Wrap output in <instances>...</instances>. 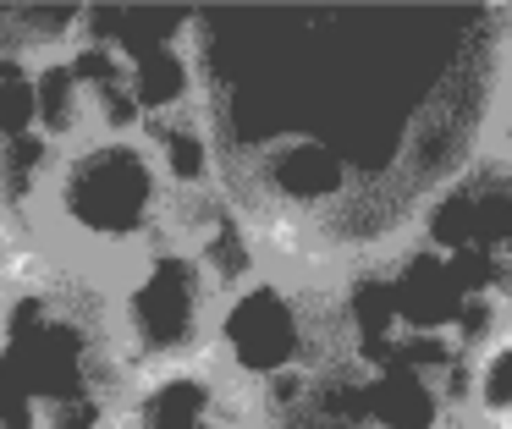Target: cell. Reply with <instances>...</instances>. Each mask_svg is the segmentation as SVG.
<instances>
[{"label":"cell","instance_id":"6da1fadb","mask_svg":"<svg viewBox=\"0 0 512 429\" xmlns=\"http://www.w3.org/2000/svg\"><path fill=\"white\" fill-rule=\"evenodd\" d=\"M39 215L50 220L56 242H67V253L127 264L133 253L166 237L171 193L138 132L133 138L89 132V138L56 149Z\"/></svg>","mask_w":512,"mask_h":429},{"label":"cell","instance_id":"7a4b0ae2","mask_svg":"<svg viewBox=\"0 0 512 429\" xmlns=\"http://www.w3.org/2000/svg\"><path fill=\"white\" fill-rule=\"evenodd\" d=\"M342 308L303 275L259 270L221 292L210 319V363L226 385L259 396L287 374H320L342 358Z\"/></svg>","mask_w":512,"mask_h":429},{"label":"cell","instance_id":"3957f363","mask_svg":"<svg viewBox=\"0 0 512 429\" xmlns=\"http://www.w3.org/2000/svg\"><path fill=\"white\" fill-rule=\"evenodd\" d=\"M210 270L199 253L160 237L155 248L133 253L111 286V341L127 369H166V363L210 358V319H215Z\"/></svg>","mask_w":512,"mask_h":429},{"label":"cell","instance_id":"277c9868","mask_svg":"<svg viewBox=\"0 0 512 429\" xmlns=\"http://www.w3.org/2000/svg\"><path fill=\"white\" fill-rule=\"evenodd\" d=\"M138 138L149 143L155 171H160V182H166L171 198L215 193V182H221V160H215V132H210V121H204L199 105L144 121Z\"/></svg>","mask_w":512,"mask_h":429},{"label":"cell","instance_id":"5b68a950","mask_svg":"<svg viewBox=\"0 0 512 429\" xmlns=\"http://www.w3.org/2000/svg\"><path fill=\"white\" fill-rule=\"evenodd\" d=\"M34 132L50 149H67V143L89 138V99H83V83L72 72L67 50L34 61Z\"/></svg>","mask_w":512,"mask_h":429},{"label":"cell","instance_id":"8992f818","mask_svg":"<svg viewBox=\"0 0 512 429\" xmlns=\"http://www.w3.org/2000/svg\"><path fill=\"white\" fill-rule=\"evenodd\" d=\"M34 132V61L0 55V149Z\"/></svg>","mask_w":512,"mask_h":429},{"label":"cell","instance_id":"52a82bcc","mask_svg":"<svg viewBox=\"0 0 512 429\" xmlns=\"http://www.w3.org/2000/svg\"><path fill=\"white\" fill-rule=\"evenodd\" d=\"M496 116H512V33H507L501 61H496Z\"/></svg>","mask_w":512,"mask_h":429}]
</instances>
